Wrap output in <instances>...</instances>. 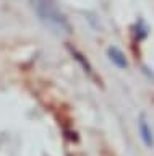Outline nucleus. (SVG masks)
<instances>
[{"mask_svg": "<svg viewBox=\"0 0 154 156\" xmlns=\"http://www.w3.org/2000/svg\"><path fill=\"white\" fill-rule=\"evenodd\" d=\"M138 129H139V136H141L143 143L151 148V146L154 145V135H152L151 127H149V124H148V120H146V117H144V115H139Z\"/></svg>", "mask_w": 154, "mask_h": 156, "instance_id": "nucleus-2", "label": "nucleus"}, {"mask_svg": "<svg viewBox=\"0 0 154 156\" xmlns=\"http://www.w3.org/2000/svg\"><path fill=\"white\" fill-rule=\"evenodd\" d=\"M107 55H109V58H110V62H112L114 65H117L118 68H127V67H128L127 57H125V54L120 51L118 47L110 46V47L107 49Z\"/></svg>", "mask_w": 154, "mask_h": 156, "instance_id": "nucleus-3", "label": "nucleus"}, {"mask_svg": "<svg viewBox=\"0 0 154 156\" xmlns=\"http://www.w3.org/2000/svg\"><path fill=\"white\" fill-rule=\"evenodd\" d=\"M29 5L36 18L52 34L60 37H68L71 34V24L55 0H29Z\"/></svg>", "mask_w": 154, "mask_h": 156, "instance_id": "nucleus-1", "label": "nucleus"}, {"mask_svg": "<svg viewBox=\"0 0 154 156\" xmlns=\"http://www.w3.org/2000/svg\"><path fill=\"white\" fill-rule=\"evenodd\" d=\"M67 47L70 49V52H71V55L75 57V60L78 62L81 67H83V70H84L86 73H88V75L94 76V70H93V68H91V63H89V60H88V58H86V57L83 55V54H81V52L78 51V49H75L73 46H70V44H68V46H67Z\"/></svg>", "mask_w": 154, "mask_h": 156, "instance_id": "nucleus-4", "label": "nucleus"}]
</instances>
